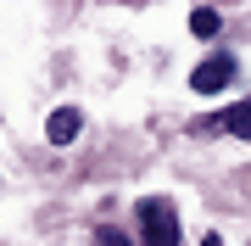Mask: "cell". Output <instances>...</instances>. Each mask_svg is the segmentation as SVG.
<instances>
[{
    "mask_svg": "<svg viewBox=\"0 0 251 246\" xmlns=\"http://www.w3.org/2000/svg\"><path fill=\"white\" fill-rule=\"evenodd\" d=\"M140 241L145 246H179V213H173V201H162V196L140 201Z\"/></svg>",
    "mask_w": 251,
    "mask_h": 246,
    "instance_id": "1",
    "label": "cell"
},
{
    "mask_svg": "<svg viewBox=\"0 0 251 246\" xmlns=\"http://www.w3.org/2000/svg\"><path fill=\"white\" fill-rule=\"evenodd\" d=\"M234 73H240V67H234V56H229V51H212L196 73H190V90H196V95H218L224 84H234Z\"/></svg>",
    "mask_w": 251,
    "mask_h": 246,
    "instance_id": "2",
    "label": "cell"
},
{
    "mask_svg": "<svg viewBox=\"0 0 251 246\" xmlns=\"http://www.w3.org/2000/svg\"><path fill=\"white\" fill-rule=\"evenodd\" d=\"M218 129H229V135L251 140V101H240V107H224L218 118H201V123H196V135H218Z\"/></svg>",
    "mask_w": 251,
    "mask_h": 246,
    "instance_id": "3",
    "label": "cell"
},
{
    "mask_svg": "<svg viewBox=\"0 0 251 246\" xmlns=\"http://www.w3.org/2000/svg\"><path fill=\"white\" fill-rule=\"evenodd\" d=\"M78 129H84V112L78 107H56L50 118H45V140H50V146H73Z\"/></svg>",
    "mask_w": 251,
    "mask_h": 246,
    "instance_id": "4",
    "label": "cell"
},
{
    "mask_svg": "<svg viewBox=\"0 0 251 246\" xmlns=\"http://www.w3.org/2000/svg\"><path fill=\"white\" fill-rule=\"evenodd\" d=\"M218 28H224V11H218V6H196V11H190V34H196V39H212Z\"/></svg>",
    "mask_w": 251,
    "mask_h": 246,
    "instance_id": "5",
    "label": "cell"
},
{
    "mask_svg": "<svg viewBox=\"0 0 251 246\" xmlns=\"http://www.w3.org/2000/svg\"><path fill=\"white\" fill-rule=\"evenodd\" d=\"M95 246H128V235L112 229V224H100V229H95Z\"/></svg>",
    "mask_w": 251,
    "mask_h": 246,
    "instance_id": "6",
    "label": "cell"
},
{
    "mask_svg": "<svg viewBox=\"0 0 251 246\" xmlns=\"http://www.w3.org/2000/svg\"><path fill=\"white\" fill-rule=\"evenodd\" d=\"M201 246H224V235H212V229H206V235H201Z\"/></svg>",
    "mask_w": 251,
    "mask_h": 246,
    "instance_id": "7",
    "label": "cell"
}]
</instances>
